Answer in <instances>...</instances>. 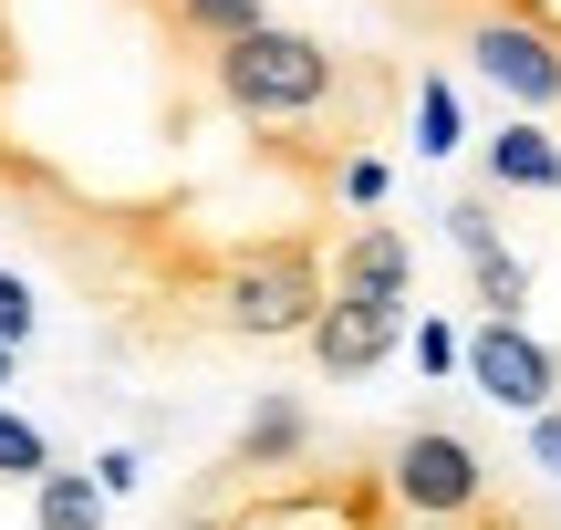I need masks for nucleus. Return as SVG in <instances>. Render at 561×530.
Segmentation results:
<instances>
[{
  "label": "nucleus",
  "instance_id": "obj_1",
  "mask_svg": "<svg viewBox=\"0 0 561 530\" xmlns=\"http://www.w3.org/2000/svg\"><path fill=\"white\" fill-rule=\"evenodd\" d=\"M208 83H219V104L240 125H261V136H343V104L354 94H396L405 73L396 62L333 53V42L301 32V21H261V32L208 53Z\"/></svg>",
  "mask_w": 561,
  "mask_h": 530
},
{
  "label": "nucleus",
  "instance_id": "obj_2",
  "mask_svg": "<svg viewBox=\"0 0 561 530\" xmlns=\"http://www.w3.org/2000/svg\"><path fill=\"white\" fill-rule=\"evenodd\" d=\"M333 240L343 229H291V240H261L219 270V302H208V333L229 344H301L312 312L333 302Z\"/></svg>",
  "mask_w": 561,
  "mask_h": 530
},
{
  "label": "nucleus",
  "instance_id": "obj_3",
  "mask_svg": "<svg viewBox=\"0 0 561 530\" xmlns=\"http://www.w3.org/2000/svg\"><path fill=\"white\" fill-rule=\"evenodd\" d=\"M385 489H396L405 520H468L489 489H500V458L479 448V437L437 427V416H416V427L385 448Z\"/></svg>",
  "mask_w": 561,
  "mask_h": 530
},
{
  "label": "nucleus",
  "instance_id": "obj_4",
  "mask_svg": "<svg viewBox=\"0 0 561 530\" xmlns=\"http://www.w3.org/2000/svg\"><path fill=\"white\" fill-rule=\"evenodd\" d=\"M458 375L489 395V406L541 416L551 395H561V344H551V333H530V323H468L458 333Z\"/></svg>",
  "mask_w": 561,
  "mask_h": 530
},
{
  "label": "nucleus",
  "instance_id": "obj_5",
  "mask_svg": "<svg viewBox=\"0 0 561 530\" xmlns=\"http://www.w3.org/2000/svg\"><path fill=\"white\" fill-rule=\"evenodd\" d=\"M396 344H405V312L343 302V291L312 312V333H301V354H312L322 385H364V375H385V365H396Z\"/></svg>",
  "mask_w": 561,
  "mask_h": 530
},
{
  "label": "nucleus",
  "instance_id": "obj_6",
  "mask_svg": "<svg viewBox=\"0 0 561 530\" xmlns=\"http://www.w3.org/2000/svg\"><path fill=\"white\" fill-rule=\"evenodd\" d=\"M333 291H343V302L405 312V302H416V240H405L396 219H343V240H333Z\"/></svg>",
  "mask_w": 561,
  "mask_h": 530
},
{
  "label": "nucleus",
  "instance_id": "obj_7",
  "mask_svg": "<svg viewBox=\"0 0 561 530\" xmlns=\"http://www.w3.org/2000/svg\"><path fill=\"white\" fill-rule=\"evenodd\" d=\"M479 187H500V198H561V136L530 115L489 125L479 136Z\"/></svg>",
  "mask_w": 561,
  "mask_h": 530
},
{
  "label": "nucleus",
  "instance_id": "obj_8",
  "mask_svg": "<svg viewBox=\"0 0 561 530\" xmlns=\"http://www.w3.org/2000/svg\"><path fill=\"white\" fill-rule=\"evenodd\" d=\"M375 11H396L405 32H426V42H447L458 53L479 21H520V32H541V42H561V0H375Z\"/></svg>",
  "mask_w": 561,
  "mask_h": 530
},
{
  "label": "nucleus",
  "instance_id": "obj_9",
  "mask_svg": "<svg viewBox=\"0 0 561 530\" xmlns=\"http://www.w3.org/2000/svg\"><path fill=\"white\" fill-rule=\"evenodd\" d=\"M312 448H322L312 406H301L291 385H271V395H250V416H240V437H229L219 469H291V458H312Z\"/></svg>",
  "mask_w": 561,
  "mask_h": 530
},
{
  "label": "nucleus",
  "instance_id": "obj_10",
  "mask_svg": "<svg viewBox=\"0 0 561 530\" xmlns=\"http://www.w3.org/2000/svg\"><path fill=\"white\" fill-rule=\"evenodd\" d=\"M32 530H104L94 469H53V479H32Z\"/></svg>",
  "mask_w": 561,
  "mask_h": 530
},
{
  "label": "nucleus",
  "instance_id": "obj_11",
  "mask_svg": "<svg viewBox=\"0 0 561 530\" xmlns=\"http://www.w3.org/2000/svg\"><path fill=\"white\" fill-rule=\"evenodd\" d=\"M530 281H541V270H530L520 250H489V261H468V302H479V323H520Z\"/></svg>",
  "mask_w": 561,
  "mask_h": 530
},
{
  "label": "nucleus",
  "instance_id": "obj_12",
  "mask_svg": "<svg viewBox=\"0 0 561 530\" xmlns=\"http://www.w3.org/2000/svg\"><path fill=\"white\" fill-rule=\"evenodd\" d=\"M437 219H447V240H458V261H489V250H510V240H500V187H458Z\"/></svg>",
  "mask_w": 561,
  "mask_h": 530
},
{
  "label": "nucleus",
  "instance_id": "obj_13",
  "mask_svg": "<svg viewBox=\"0 0 561 530\" xmlns=\"http://www.w3.org/2000/svg\"><path fill=\"white\" fill-rule=\"evenodd\" d=\"M458 146H468L458 83H447V73H426V83H416V157H458Z\"/></svg>",
  "mask_w": 561,
  "mask_h": 530
},
{
  "label": "nucleus",
  "instance_id": "obj_14",
  "mask_svg": "<svg viewBox=\"0 0 561 530\" xmlns=\"http://www.w3.org/2000/svg\"><path fill=\"white\" fill-rule=\"evenodd\" d=\"M167 11H178V32L187 42H208V53H219V42H240V32H261V0H167Z\"/></svg>",
  "mask_w": 561,
  "mask_h": 530
},
{
  "label": "nucleus",
  "instance_id": "obj_15",
  "mask_svg": "<svg viewBox=\"0 0 561 530\" xmlns=\"http://www.w3.org/2000/svg\"><path fill=\"white\" fill-rule=\"evenodd\" d=\"M62 458H53V437L32 427V416H11L0 406V479H11V489H32V479H53Z\"/></svg>",
  "mask_w": 561,
  "mask_h": 530
},
{
  "label": "nucleus",
  "instance_id": "obj_16",
  "mask_svg": "<svg viewBox=\"0 0 561 530\" xmlns=\"http://www.w3.org/2000/svg\"><path fill=\"white\" fill-rule=\"evenodd\" d=\"M385 187H396V166L354 146V157H343V177H333V198H343V208H385Z\"/></svg>",
  "mask_w": 561,
  "mask_h": 530
},
{
  "label": "nucleus",
  "instance_id": "obj_17",
  "mask_svg": "<svg viewBox=\"0 0 561 530\" xmlns=\"http://www.w3.org/2000/svg\"><path fill=\"white\" fill-rule=\"evenodd\" d=\"M32 333H42V302H32V281H21V270H0V344H32Z\"/></svg>",
  "mask_w": 561,
  "mask_h": 530
},
{
  "label": "nucleus",
  "instance_id": "obj_18",
  "mask_svg": "<svg viewBox=\"0 0 561 530\" xmlns=\"http://www.w3.org/2000/svg\"><path fill=\"white\" fill-rule=\"evenodd\" d=\"M520 437H530V469H541V479H561V395H551L541 416H520Z\"/></svg>",
  "mask_w": 561,
  "mask_h": 530
},
{
  "label": "nucleus",
  "instance_id": "obj_19",
  "mask_svg": "<svg viewBox=\"0 0 561 530\" xmlns=\"http://www.w3.org/2000/svg\"><path fill=\"white\" fill-rule=\"evenodd\" d=\"M405 344H416V365H426V375H458V323H416Z\"/></svg>",
  "mask_w": 561,
  "mask_h": 530
},
{
  "label": "nucleus",
  "instance_id": "obj_20",
  "mask_svg": "<svg viewBox=\"0 0 561 530\" xmlns=\"http://www.w3.org/2000/svg\"><path fill=\"white\" fill-rule=\"evenodd\" d=\"M136 479H146L136 448H104V458H94V489H104V499H136Z\"/></svg>",
  "mask_w": 561,
  "mask_h": 530
},
{
  "label": "nucleus",
  "instance_id": "obj_21",
  "mask_svg": "<svg viewBox=\"0 0 561 530\" xmlns=\"http://www.w3.org/2000/svg\"><path fill=\"white\" fill-rule=\"evenodd\" d=\"M11 375H21V354H11V344H0V406H11Z\"/></svg>",
  "mask_w": 561,
  "mask_h": 530
}]
</instances>
